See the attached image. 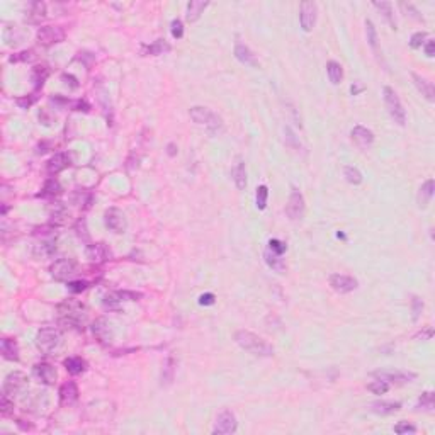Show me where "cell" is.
Instances as JSON below:
<instances>
[{"instance_id":"obj_1","label":"cell","mask_w":435,"mask_h":435,"mask_svg":"<svg viewBox=\"0 0 435 435\" xmlns=\"http://www.w3.org/2000/svg\"><path fill=\"white\" fill-rule=\"evenodd\" d=\"M235 340L237 343L242 347L243 350H247L252 355L257 357H270L274 354V349L269 342H265L264 338L255 335V333L248 332V330H240L235 333Z\"/></svg>"},{"instance_id":"obj_2","label":"cell","mask_w":435,"mask_h":435,"mask_svg":"<svg viewBox=\"0 0 435 435\" xmlns=\"http://www.w3.org/2000/svg\"><path fill=\"white\" fill-rule=\"evenodd\" d=\"M58 313H60V320L63 325H68L74 328H82V325H85L87 308H85V304L80 303V301L66 299L65 303H61L58 306Z\"/></svg>"},{"instance_id":"obj_3","label":"cell","mask_w":435,"mask_h":435,"mask_svg":"<svg viewBox=\"0 0 435 435\" xmlns=\"http://www.w3.org/2000/svg\"><path fill=\"white\" fill-rule=\"evenodd\" d=\"M191 118L197 122V124L204 126L208 130L209 135H216V133L221 131L223 128V121L216 113H213L208 107H203V105H196V107L191 109Z\"/></svg>"},{"instance_id":"obj_4","label":"cell","mask_w":435,"mask_h":435,"mask_svg":"<svg viewBox=\"0 0 435 435\" xmlns=\"http://www.w3.org/2000/svg\"><path fill=\"white\" fill-rule=\"evenodd\" d=\"M61 332L55 327H44L36 333V347L43 354H51L61 345Z\"/></svg>"},{"instance_id":"obj_5","label":"cell","mask_w":435,"mask_h":435,"mask_svg":"<svg viewBox=\"0 0 435 435\" xmlns=\"http://www.w3.org/2000/svg\"><path fill=\"white\" fill-rule=\"evenodd\" d=\"M383 94H384V104H386V109H388L389 116H391L393 121L398 122L400 126H405L406 113L403 109V104H401V100L398 97V94H396L391 87H384Z\"/></svg>"},{"instance_id":"obj_6","label":"cell","mask_w":435,"mask_h":435,"mask_svg":"<svg viewBox=\"0 0 435 435\" xmlns=\"http://www.w3.org/2000/svg\"><path fill=\"white\" fill-rule=\"evenodd\" d=\"M104 225H105V228H109L111 231L121 235V233H124L126 228H128L126 214L118 208H109L104 213Z\"/></svg>"},{"instance_id":"obj_7","label":"cell","mask_w":435,"mask_h":435,"mask_svg":"<svg viewBox=\"0 0 435 435\" xmlns=\"http://www.w3.org/2000/svg\"><path fill=\"white\" fill-rule=\"evenodd\" d=\"M49 272L57 281H70L77 274V262L71 259H60L51 264Z\"/></svg>"},{"instance_id":"obj_8","label":"cell","mask_w":435,"mask_h":435,"mask_svg":"<svg viewBox=\"0 0 435 435\" xmlns=\"http://www.w3.org/2000/svg\"><path fill=\"white\" fill-rule=\"evenodd\" d=\"M304 209H306V206H304L303 194H301L296 187H293L291 196H289V201H287V204H286L287 216L291 218L293 221H299V220H303Z\"/></svg>"},{"instance_id":"obj_9","label":"cell","mask_w":435,"mask_h":435,"mask_svg":"<svg viewBox=\"0 0 435 435\" xmlns=\"http://www.w3.org/2000/svg\"><path fill=\"white\" fill-rule=\"evenodd\" d=\"M26 386H27V376L24 374V372H21V371H14V372H10V374H7V377H5V381H4V394H7L9 398H10V396L19 394Z\"/></svg>"},{"instance_id":"obj_10","label":"cell","mask_w":435,"mask_h":435,"mask_svg":"<svg viewBox=\"0 0 435 435\" xmlns=\"http://www.w3.org/2000/svg\"><path fill=\"white\" fill-rule=\"evenodd\" d=\"M65 36H66L65 29L60 26H44L40 27V31H38V40L44 46H51V44L61 43L65 40Z\"/></svg>"},{"instance_id":"obj_11","label":"cell","mask_w":435,"mask_h":435,"mask_svg":"<svg viewBox=\"0 0 435 435\" xmlns=\"http://www.w3.org/2000/svg\"><path fill=\"white\" fill-rule=\"evenodd\" d=\"M238 428V422L237 416L231 413V411H221L220 415L216 416V423H214V433H233L237 432Z\"/></svg>"},{"instance_id":"obj_12","label":"cell","mask_w":435,"mask_h":435,"mask_svg":"<svg viewBox=\"0 0 435 435\" xmlns=\"http://www.w3.org/2000/svg\"><path fill=\"white\" fill-rule=\"evenodd\" d=\"M299 22L304 32H311L316 24V4L315 2H303L299 10Z\"/></svg>"},{"instance_id":"obj_13","label":"cell","mask_w":435,"mask_h":435,"mask_svg":"<svg viewBox=\"0 0 435 435\" xmlns=\"http://www.w3.org/2000/svg\"><path fill=\"white\" fill-rule=\"evenodd\" d=\"M330 286L333 291H337L340 294L350 293L357 289V281L350 276H343V274H332L330 276Z\"/></svg>"},{"instance_id":"obj_14","label":"cell","mask_w":435,"mask_h":435,"mask_svg":"<svg viewBox=\"0 0 435 435\" xmlns=\"http://www.w3.org/2000/svg\"><path fill=\"white\" fill-rule=\"evenodd\" d=\"M350 136H352V141L362 150L369 148L371 144L374 143V133L364 126H355L354 130L350 131Z\"/></svg>"},{"instance_id":"obj_15","label":"cell","mask_w":435,"mask_h":435,"mask_svg":"<svg viewBox=\"0 0 435 435\" xmlns=\"http://www.w3.org/2000/svg\"><path fill=\"white\" fill-rule=\"evenodd\" d=\"M92 333L100 343H109L113 340V330H111V323L105 318H99L92 325Z\"/></svg>"},{"instance_id":"obj_16","label":"cell","mask_w":435,"mask_h":435,"mask_svg":"<svg viewBox=\"0 0 435 435\" xmlns=\"http://www.w3.org/2000/svg\"><path fill=\"white\" fill-rule=\"evenodd\" d=\"M77 400H79V388H77V384L74 381L61 384V388H60V403H61V406L75 405Z\"/></svg>"},{"instance_id":"obj_17","label":"cell","mask_w":435,"mask_h":435,"mask_svg":"<svg viewBox=\"0 0 435 435\" xmlns=\"http://www.w3.org/2000/svg\"><path fill=\"white\" fill-rule=\"evenodd\" d=\"M32 371H34V376L40 379L41 383H44V384H53L55 381H57V377H58L57 369H55L51 364H48V362L36 364Z\"/></svg>"},{"instance_id":"obj_18","label":"cell","mask_w":435,"mask_h":435,"mask_svg":"<svg viewBox=\"0 0 435 435\" xmlns=\"http://www.w3.org/2000/svg\"><path fill=\"white\" fill-rule=\"evenodd\" d=\"M374 376L377 379L389 383H410L411 379H415V374L411 372H401V371H377L374 372Z\"/></svg>"},{"instance_id":"obj_19","label":"cell","mask_w":435,"mask_h":435,"mask_svg":"<svg viewBox=\"0 0 435 435\" xmlns=\"http://www.w3.org/2000/svg\"><path fill=\"white\" fill-rule=\"evenodd\" d=\"M400 408H401V403H398V401H374V403L369 405V410L372 413L383 415V416L393 415L396 411H400Z\"/></svg>"},{"instance_id":"obj_20","label":"cell","mask_w":435,"mask_h":435,"mask_svg":"<svg viewBox=\"0 0 435 435\" xmlns=\"http://www.w3.org/2000/svg\"><path fill=\"white\" fill-rule=\"evenodd\" d=\"M411 79H413L418 90L422 92V96L425 97L428 102H433L435 100V88L432 85V82H428L427 79H423V77H420L418 74H411Z\"/></svg>"},{"instance_id":"obj_21","label":"cell","mask_w":435,"mask_h":435,"mask_svg":"<svg viewBox=\"0 0 435 435\" xmlns=\"http://www.w3.org/2000/svg\"><path fill=\"white\" fill-rule=\"evenodd\" d=\"M87 257L92 262H105L111 257V250L105 247V243H96L87 247Z\"/></svg>"},{"instance_id":"obj_22","label":"cell","mask_w":435,"mask_h":435,"mask_svg":"<svg viewBox=\"0 0 435 435\" xmlns=\"http://www.w3.org/2000/svg\"><path fill=\"white\" fill-rule=\"evenodd\" d=\"M70 165V157L66 153H57L55 157L48 161V174L49 175H55V174H58V172L61 170H65L66 167Z\"/></svg>"},{"instance_id":"obj_23","label":"cell","mask_w":435,"mask_h":435,"mask_svg":"<svg viewBox=\"0 0 435 435\" xmlns=\"http://www.w3.org/2000/svg\"><path fill=\"white\" fill-rule=\"evenodd\" d=\"M235 57L238 61H242V63L245 65H252V66H257L259 65V61L257 58H255V55L250 51V48L247 46V44H243V43H237V46H235Z\"/></svg>"},{"instance_id":"obj_24","label":"cell","mask_w":435,"mask_h":435,"mask_svg":"<svg viewBox=\"0 0 435 435\" xmlns=\"http://www.w3.org/2000/svg\"><path fill=\"white\" fill-rule=\"evenodd\" d=\"M433 189H435V184L432 178H428V180L420 187V191H418V206H420L422 209H425L428 203H430V199L433 196Z\"/></svg>"},{"instance_id":"obj_25","label":"cell","mask_w":435,"mask_h":435,"mask_svg":"<svg viewBox=\"0 0 435 435\" xmlns=\"http://www.w3.org/2000/svg\"><path fill=\"white\" fill-rule=\"evenodd\" d=\"M231 177L240 191H243L247 187V170H245V164L242 160H238V164L231 169Z\"/></svg>"},{"instance_id":"obj_26","label":"cell","mask_w":435,"mask_h":435,"mask_svg":"<svg viewBox=\"0 0 435 435\" xmlns=\"http://www.w3.org/2000/svg\"><path fill=\"white\" fill-rule=\"evenodd\" d=\"M2 355L7 360H19V347L17 342L12 338H4L2 340Z\"/></svg>"},{"instance_id":"obj_27","label":"cell","mask_w":435,"mask_h":435,"mask_svg":"<svg viewBox=\"0 0 435 435\" xmlns=\"http://www.w3.org/2000/svg\"><path fill=\"white\" fill-rule=\"evenodd\" d=\"M208 2H199V0H192V2H189L187 4V21L189 22H196L199 17H201V14L204 12V9L208 7Z\"/></svg>"},{"instance_id":"obj_28","label":"cell","mask_w":435,"mask_h":435,"mask_svg":"<svg viewBox=\"0 0 435 435\" xmlns=\"http://www.w3.org/2000/svg\"><path fill=\"white\" fill-rule=\"evenodd\" d=\"M65 367L71 376H79L87 369V362L80 359V357H70V359L65 360Z\"/></svg>"},{"instance_id":"obj_29","label":"cell","mask_w":435,"mask_h":435,"mask_svg":"<svg viewBox=\"0 0 435 435\" xmlns=\"http://www.w3.org/2000/svg\"><path fill=\"white\" fill-rule=\"evenodd\" d=\"M264 257H265V262H267V265L270 267V269H274L276 272H279V274H282L284 269H286V264H284V260L281 259V255H277L274 252H270L269 248L265 250V253H264Z\"/></svg>"},{"instance_id":"obj_30","label":"cell","mask_w":435,"mask_h":435,"mask_svg":"<svg viewBox=\"0 0 435 435\" xmlns=\"http://www.w3.org/2000/svg\"><path fill=\"white\" fill-rule=\"evenodd\" d=\"M327 74H328V79H330V82L333 83V85H338L340 80L343 79V70H342V66H340V63H337V61H328Z\"/></svg>"},{"instance_id":"obj_31","label":"cell","mask_w":435,"mask_h":435,"mask_svg":"<svg viewBox=\"0 0 435 435\" xmlns=\"http://www.w3.org/2000/svg\"><path fill=\"white\" fill-rule=\"evenodd\" d=\"M46 5L43 2H32L31 4V9H29V19L32 22H40L46 17Z\"/></svg>"},{"instance_id":"obj_32","label":"cell","mask_w":435,"mask_h":435,"mask_svg":"<svg viewBox=\"0 0 435 435\" xmlns=\"http://www.w3.org/2000/svg\"><path fill=\"white\" fill-rule=\"evenodd\" d=\"M61 192V186H60V182L57 180V178H48L46 182H44V187H43V192H41V196L44 197H49V196H58V194Z\"/></svg>"},{"instance_id":"obj_33","label":"cell","mask_w":435,"mask_h":435,"mask_svg":"<svg viewBox=\"0 0 435 435\" xmlns=\"http://www.w3.org/2000/svg\"><path fill=\"white\" fill-rule=\"evenodd\" d=\"M374 7L381 10V14H384V17L388 19L389 26H391V29L396 31V21L393 17V7L389 2H374Z\"/></svg>"},{"instance_id":"obj_34","label":"cell","mask_w":435,"mask_h":435,"mask_svg":"<svg viewBox=\"0 0 435 435\" xmlns=\"http://www.w3.org/2000/svg\"><path fill=\"white\" fill-rule=\"evenodd\" d=\"M343 175H345V178H347V182L354 184V186H359V184L362 182V174L355 169V167H345Z\"/></svg>"},{"instance_id":"obj_35","label":"cell","mask_w":435,"mask_h":435,"mask_svg":"<svg viewBox=\"0 0 435 435\" xmlns=\"http://www.w3.org/2000/svg\"><path fill=\"white\" fill-rule=\"evenodd\" d=\"M144 49H147L150 55H161V53H165V51H170V46L165 41L158 40V41H155L153 44H150V46H147Z\"/></svg>"},{"instance_id":"obj_36","label":"cell","mask_w":435,"mask_h":435,"mask_svg":"<svg viewBox=\"0 0 435 435\" xmlns=\"http://www.w3.org/2000/svg\"><path fill=\"white\" fill-rule=\"evenodd\" d=\"M367 389L372 391L374 394H384L389 389V384L386 381H383V379H377V381L367 384Z\"/></svg>"},{"instance_id":"obj_37","label":"cell","mask_w":435,"mask_h":435,"mask_svg":"<svg viewBox=\"0 0 435 435\" xmlns=\"http://www.w3.org/2000/svg\"><path fill=\"white\" fill-rule=\"evenodd\" d=\"M257 208L262 211V209H265L267 208V197H269V189H267V186H260L257 189Z\"/></svg>"},{"instance_id":"obj_38","label":"cell","mask_w":435,"mask_h":435,"mask_svg":"<svg viewBox=\"0 0 435 435\" xmlns=\"http://www.w3.org/2000/svg\"><path fill=\"white\" fill-rule=\"evenodd\" d=\"M366 27H367V41H369L372 49H377V32L374 24L371 21H366Z\"/></svg>"},{"instance_id":"obj_39","label":"cell","mask_w":435,"mask_h":435,"mask_svg":"<svg viewBox=\"0 0 435 435\" xmlns=\"http://www.w3.org/2000/svg\"><path fill=\"white\" fill-rule=\"evenodd\" d=\"M418 405H420L422 408L432 410V408H433V393H432V391L423 393L422 398H420V401H418Z\"/></svg>"},{"instance_id":"obj_40","label":"cell","mask_w":435,"mask_h":435,"mask_svg":"<svg viewBox=\"0 0 435 435\" xmlns=\"http://www.w3.org/2000/svg\"><path fill=\"white\" fill-rule=\"evenodd\" d=\"M394 432L396 433H415L416 432V427L415 425H411V423L408 422H400L398 425L394 427Z\"/></svg>"},{"instance_id":"obj_41","label":"cell","mask_w":435,"mask_h":435,"mask_svg":"<svg viewBox=\"0 0 435 435\" xmlns=\"http://www.w3.org/2000/svg\"><path fill=\"white\" fill-rule=\"evenodd\" d=\"M12 408H14V403L9 400L7 394H4L2 396V405H0V411H2V415L4 416L10 415V413H12Z\"/></svg>"},{"instance_id":"obj_42","label":"cell","mask_w":435,"mask_h":435,"mask_svg":"<svg viewBox=\"0 0 435 435\" xmlns=\"http://www.w3.org/2000/svg\"><path fill=\"white\" fill-rule=\"evenodd\" d=\"M286 243H282V242H279V240H270L269 242V250L270 252H274L277 255H282L284 252H286Z\"/></svg>"},{"instance_id":"obj_43","label":"cell","mask_w":435,"mask_h":435,"mask_svg":"<svg viewBox=\"0 0 435 435\" xmlns=\"http://www.w3.org/2000/svg\"><path fill=\"white\" fill-rule=\"evenodd\" d=\"M119 303H121V299H119L118 294H107V296L104 298V306H105V308L114 310V308H118Z\"/></svg>"},{"instance_id":"obj_44","label":"cell","mask_w":435,"mask_h":435,"mask_svg":"<svg viewBox=\"0 0 435 435\" xmlns=\"http://www.w3.org/2000/svg\"><path fill=\"white\" fill-rule=\"evenodd\" d=\"M425 40H427V32H415L413 36H411V41H410V44H411V48H420L423 43H425Z\"/></svg>"},{"instance_id":"obj_45","label":"cell","mask_w":435,"mask_h":435,"mask_svg":"<svg viewBox=\"0 0 435 435\" xmlns=\"http://www.w3.org/2000/svg\"><path fill=\"white\" fill-rule=\"evenodd\" d=\"M172 36L177 38V40H180V38L184 36V26L178 19L172 21Z\"/></svg>"},{"instance_id":"obj_46","label":"cell","mask_w":435,"mask_h":435,"mask_svg":"<svg viewBox=\"0 0 435 435\" xmlns=\"http://www.w3.org/2000/svg\"><path fill=\"white\" fill-rule=\"evenodd\" d=\"M85 287H87V282H82V281H70L68 282V289L71 293H80Z\"/></svg>"},{"instance_id":"obj_47","label":"cell","mask_w":435,"mask_h":435,"mask_svg":"<svg viewBox=\"0 0 435 435\" xmlns=\"http://www.w3.org/2000/svg\"><path fill=\"white\" fill-rule=\"evenodd\" d=\"M411 304H413V320H416V318L420 316L422 310H423V303L418 298H413L411 299Z\"/></svg>"},{"instance_id":"obj_48","label":"cell","mask_w":435,"mask_h":435,"mask_svg":"<svg viewBox=\"0 0 435 435\" xmlns=\"http://www.w3.org/2000/svg\"><path fill=\"white\" fill-rule=\"evenodd\" d=\"M214 303V294H203V296L199 298V304H204V306H209V304H213Z\"/></svg>"},{"instance_id":"obj_49","label":"cell","mask_w":435,"mask_h":435,"mask_svg":"<svg viewBox=\"0 0 435 435\" xmlns=\"http://www.w3.org/2000/svg\"><path fill=\"white\" fill-rule=\"evenodd\" d=\"M63 80H70V82H66V85L70 83V87L71 88H77L79 87V83H77V79L75 77H71V75H63Z\"/></svg>"},{"instance_id":"obj_50","label":"cell","mask_w":435,"mask_h":435,"mask_svg":"<svg viewBox=\"0 0 435 435\" xmlns=\"http://www.w3.org/2000/svg\"><path fill=\"white\" fill-rule=\"evenodd\" d=\"M425 53H427L428 58L433 57V41H428V43L425 44Z\"/></svg>"},{"instance_id":"obj_51","label":"cell","mask_w":435,"mask_h":435,"mask_svg":"<svg viewBox=\"0 0 435 435\" xmlns=\"http://www.w3.org/2000/svg\"><path fill=\"white\" fill-rule=\"evenodd\" d=\"M169 155H170V157H174V155H175V144L174 143L169 144Z\"/></svg>"}]
</instances>
